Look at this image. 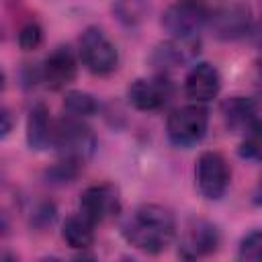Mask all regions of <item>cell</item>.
Returning a JSON list of instances; mask_svg holds the SVG:
<instances>
[{
  "mask_svg": "<svg viewBox=\"0 0 262 262\" xmlns=\"http://www.w3.org/2000/svg\"><path fill=\"white\" fill-rule=\"evenodd\" d=\"M121 235L145 254H160L176 235V219L170 209L156 203H143L123 217Z\"/></svg>",
  "mask_w": 262,
  "mask_h": 262,
  "instance_id": "6da1fadb",
  "label": "cell"
},
{
  "mask_svg": "<svg viewBox=\"0 0 262 262\" xmlns=\"http://www.w3.org/2000/svg\"><path fill=\"white\" fill-rule=\"evenodd\" d=\"M51 147L57 149V154L61 158H74V160L84 162L86 158L92 156V151L96 147V137L90 131V127L84 125L82 119L68 115V117L55 121Z\"/></svg>",
  "mask_w": 262,
  "mask_h": 262,
  "instance_id": "7a4b0ae2",
  "label": "cell"
},
{
  "mask_svg": "<svg viewBox=\"0 0 262 262\" xmlns=\"http://www.w3.org/2000/svg\"><path fill=\"white\" fill-rule=\"evenodd\" d=\"M211 12L199 0H178L170 4L160 18L162 29L176 39H194L196 33L209 25Z\"/></svg>",
  "mask_w": 262,
  "mask_h": 262,
  "instance_id": "3957f363",
  "label": "cell"
},
{
  "mask_svg": "<svg viewBox=\"0 0 262 262\" xmlns=\"http://www.w3.org/2000/svg\"><path fill=\"white\" fill-rule=\"evenodd\" d=\"M209 127V113L205 106L186 104L170 113L166 121V135L170 143L178 147H190L196 145L205 135Z\"/></svg>",
  "mask_w": 262,
  "mask_h": 262,
  "instance_id": "277c9868",
  "label": "cell"
},
{
  "mask_svg": "<svg viewBox=\"0 0 262 262\" xmlns=\"http://www.w3.org/2000/svg\"><path fill=\"white\" fill-rule=\"evenodd\" d=\"M80 59L88 72L106 76L117 70L119 53L115 43L98 27H88L80 37Z\"/></svg>",
  "mask_w": 262,
  "mask_h": 262,
  "instance_id": "5b68a950",
  "label": "cell"
},
{
  "mask_svg": "<svg viewBox=\"0 0 262 262\" xmlns=\"http://www.w3.org/2000/svg\"><path fill=\"white\" fill-rule=\"evenodd\" d=\"M194 178L199 192L207 201H219L229 188L231 170L227 166V160L219 151H203L194 166Z\"/></svg>",
  "mask_w": 262,
  "mask_h": 262,
  "instance_id": "8992f818",
  "label": "cell"
},
{
  "mask_svg": "<svg viewBox=\"0 0 262 262\" xmlns=\"http://www.w3.org/2000/svg\"><path fill=\"white\" fill-rule=\"evenodd\" d=\"M119 209H121L119 190L108 182L92 184L84 188L80 194V213L86 215L96 225L106 221L108 217H115Z\"/></svg>",
  "mask_w": 262,
  "mask_h": 262,
  "instance_id": "52a82bcc",
  "label": "cell"
},
{
  "mask_svg": "<svg viewBox=\"0 0 262 262\" xmlns=\"http://www.w3.org/2000/svg\"><path fill=\"white\" fill-rule=\"evenodd\" d=\"M209 27L213 35L221 41L242 39L252 29V10L246 4L223 6L209 16Z\"/></svg>",
  "mask_w": 262,
  "mask_h": 262,
  "instance_id": "ba28073f",
  "label": "cell"
},
{
  "mask_svg": "<svg viewBox=\"0 0 262 262\" xmlns=\"http://www.w3.org/2000/svg\"><path fill=\"white\" fill-rule=\"evenodd\" d=\"M219 229L207 219H192L182 235L178 256L186 260H194L201 256H209L219 248Z\"/></svg>",
  "mask_w": 262,
  "mask_h": 262,
  "instance_id": "9c48e42d",
  "label": "cell"
},
{
  "mask_svg": "<svg viewBox=\"0 0 262 262\" xmlns=\"http://www.w3.org/2000/svg\"><path fill=\"white\" fill-rule=\"evenodd\" d=\"M172 94V86L166 78H137L127 88V98L133 108L149 113L162 108Z\"/></svg>",
  "mask_w": 262,
  "mask_h": 262,
  "instance_id": "30bf717a",
  "label": "cell"
},
{
  "mask_svg": "<svg viewBox=\"0 0 262 262\" xmlns=\"http://www.w3.org/2000/svg\"><path fill=\"white\" fill-rule=\"evenodd\" d=\"M221 90V76L209 61H196L184 78V94L192 102H209Z\"/></svg>",
  "mask_w": 262,
  "mask_h": 262,
  "instance_id": "8fae6325",
  "label": "cell"
},
{
  "mask_svg": "<svg viewBox=\"0 0 262 262\" xmlns=\"http://www.w3.org/2000/svg\"><path fill=\"white\" fill-rule=\"evenodd\" d=\"M78 63L70 47H55L43 61L41 78L51 90H63L76 80Z\"/></svg>",
  "mask_w": 262,
  "mask_h": 262,
  "instance_id": "7c38bea8",
  "label": "cell"
},
{
  "mask_svg": "<svg viewBox=\"0 0 262 262\" xmlns=\"http://www.w3.org/2000/svg\"><path fill=\"white\" fill-rule=\"evenodd\" d=\"M196 53H199V41L196 39H176V37H172L170 41H164L154 49L149 61L160 72H168V70L190 63L196 57Z\"/></svg>",
  "mask_w": 262,
  "mask_h": 262,
  "instance_id": "4fadbf2b",
  "label": "cell"
},
{
  "mask_svg": "<svg viewBox=\"0 0 262 262\" xmlns=\"http://www.w3.org/2000/svg\"><path fill=\"white\" fill-rule=\"evenodd\" d=\"M258 104L248 96H229L221 102V117L225 129L231 133H244L258 117Z\"/></svg>",
  "mask_w": 262,
  "mask_h": 262,
  "instance_id": "5bb4252c",
  "label": "cell"
},
{
  "mask_svg": "<svg viewBox=\"0 0 262 262\" xmlns=\"http://www.w3.org/2000/svg\"><path fill=\"white\" fill-rule=\"evenodd\" d=\"M53 121L49 117V108L43 102H37L27 117V145L35 151L47 149L51 147V139H53Z\"/></svg>",
  "mask_w": 262,
  "mask_h": 262,
  "instance_id": "9a60e30c",
  "label": "cell"
},
{
  "mask_svg": "<svg viewBox=\"0 0 262 262\" xmlns=\"http://www.w3.org/2000/svg\"><path fill=\"white\" fill-rule=\"evenodd\" d=\"M94 227H96V223H92L86 215H82V213L70 215L61 225V237L70 248L86 250L94 242Z\"/></svg>",
  "mask_w": 262,
  "mask_h": 262,
  "instance_id": "2e32d148",
  "label": "cell"
},
{
  "mask_svg": "<svg viewBox=\"0 0 262 262\" xmlns=\"http://www.w3.org/2000/svg\"><path fill=\"white\" fill-rule=\"evenodd\" d=\"M63 111L70 115V117H76V119H86V117H92L96 111H98V102L92 94L88 92H82V90H70L66 92L63 96Z\"/></svg>",
  "mask_w": 262,
  "mask_h": 262,
  "instance_id": "e0dca14e",
  "label": "cell"
},
{
  "mask_svg": "<svg viewBox=\"0 0 262 262\" xmlns=\"http://www.w3.org/2000/svg\"><path fill=\"white\" fill-rule=\"evenodd\" d=\"M239 158L250 162H262V119H256L244 133L237 147Z\"/></svg>",
  "mask_w": 262,
  "mask_h": 262,
  "instance_id": "ac0fdd59",
  "label": "cell"
},
{
  "mask_svg": "<svg viewBox=\"0 0 262 262\" xmlns=\"http://www.w3.org/2000/svg\"><path fill=\"white\" fill-rule=\"evenodd\" d=\"M82 164H84V162L74 160V158H61L59 162H55L51 168L45 170V178H47V182H51V184H66V182H72V180L80 174Z\"/></svg>",
  "mask_w": 262,
  "mask_h": 262,
  "instance_id": "d6986e66",
  "label": "cell"
},
{
  "mask_svg": "<svg viewBox=\"0 0 262 262\" xmlns=\"http://www.w3.org/2000/svg\"><path fill=\"white\" fill-rule=\"evenodd\" d=\"M237 258L239 260H248V262H262V229L250 231L239 242Z\"/></svg>",
  "mask_w": 262,
  "mask_h": 262,
  "instance_id": "ffe728a7",
  "label": "cell"
},
{
  "mask_svg": "<svg viewBox=\"0 0 262 262\" xmlns=\"http://www.w3.org/2000/svg\"><path fill=\"white\" fill-rule=\"evenodd\" d=\"M43 43V29L39 23L29 20L18 31V45L23 51H35Z\"/></svg>",
  "mask_w": 262,
  "mask_h": 262,
  "instance_id": "44dd1931",
  "label": "cell"
},
{
  "mask_svg": "<svg viewBox=\"0 0 262 262\" xmlns=\"http://www.w3.org/2000/svg\"><path fill=\"white\" fill-rule=\"evenodd\" d=\"M33 223L37 225V227H47V225H51L53 221H55V207H53V203H41L37 209H35V213H33Z\"/></svg>",
  "mask_w": 262,
  "mask_h": 262,
  "instance_id": "7402d4cb",
  "label": "cell"
},
{
  "mask_svg": "<svg viewBox=\"0 0 262 262\" xmlns=\"http://www.w3.org/2000/svg\"><path fill=\"white\" fill-rule=\"evenodd\" d=\"M0 119H2V133H0V137L4 139V137H8V133L12 131V117H10V111L8 108H2V113H0Z\"/></svg>",
  "mask_w": 262,
  "mask_h": 262,
  "instance_id": "603a6c76",
  "label": "cell"
},
{
  "mask_svg": "<svg viewBox=\"0 0 262 262\" xmlns=\"http://www.w3.org/2000/svg\"><path fill=\"white\" fill-rule=\"evenodd\" d=\"M252 203L258 205V207H262V174L258 176V182H256V186L252 190Z\"/></svg>",
  "mask_w": 262,
  "mask_h": 262,
  "instance_id": "cb8c5ba5",
  "label": "cell"
}]
</instances>
